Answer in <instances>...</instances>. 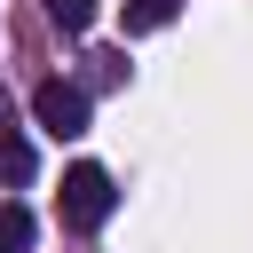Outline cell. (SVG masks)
<instances>
[{"mask_svg": "<svg viewBox=\"0 0 253 253\" xmlns=\"http://www.w3.org/2000/svg\"><path fill=\"white\" fill-rule=\"evenodd\" d=\"M63 229H79V237H95L103 221H111V206H119V190H111V174L95 166V158H79V166H63Z\"/></svg>", "mask_w": 253, "mask_h": 253, "instance_id": "obj_1", "label": "cell"}, {"mask_svg": "<svg viewBox=\"0 0 253 253\" xmlns=\"http://www.w3.org/2000/svg\"><path fill=\"white\" fill-rule=\"evenodd\" d=\"M32 119H40V134L71 142V134H87V95H79L71 79H40V87H32Z\"/></svg>", "mask_w": 253, "mask_h": 253, "instance_id": "obj_2", "label": "cell"}, {"mask_svg": "<svg viewBox=\"0 0 253 253\" xmlns=\"http://www.w3.org/2000/svg\"><path fill=\"white\" fill-rule=\"evenodd\" d=\"M182 0H126V32H166Z\"/></svg>", "mask_w": 253, "mask_h": 253, "instance_id": "obj_3", "label": "cell"}, {"mask_svg": "<svg viewBox=\"0 0 253 253\" xmlns=\"http://www.w3.org/2000/svg\"><path fill=\"white\" fill-rule=\"evenodd\" d=\"M0 174H8V182H24V174H32V142H24L16 126H0Z\"/></svg>", "mask_w": 253, "mask_h": 253, "instance_id": "obj_4", "label": "cell"}, {"mask_svg": "<svg viewBox=\"0 0 253 253\" xmlns=\"http://www.w3.org/2000/svg\"><path fill=\"white\" fill-rule=\"evenodd\" d=\"M32 245V213L24 206H0V253H24Z\"/></svg>", "mask_w": 253, "mask_h": 253, "instance_id": "obj_5", "label": "cell"}, {"mask_svg": "<svg viewBox=\"0 0 253 253\" xmlns=\"http://www.w3.org/2000/svg\"><path fill=\"white\" fill-rule=\"evenodd\" d=\"M47 24L55 32H87L95 24V0H47Z\"/></svg>", "mask_w": 253, "mask_h": 253, "instance_id": "obj_6", "label": "cell"}, {"mask_svg": "<svg viewBox=\"0 0 253 253\" xmlns=\"http://www.w3.org/2000/svg\"><path fill=\"white\" fill-rule=\"evenodd\" d=\"M0 126H8V87H0Z\"/></svg>", "mask_w": 253, "mask_h": 253, "instance_id": "obj_7", "label": "cell"}]
</instances>
